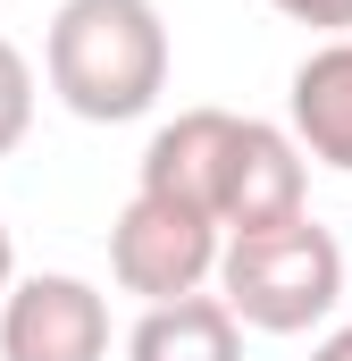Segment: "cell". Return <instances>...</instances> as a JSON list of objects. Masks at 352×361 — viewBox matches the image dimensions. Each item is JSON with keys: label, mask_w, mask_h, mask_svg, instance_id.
Listing matches in <instances>:
<instances>
[{"label": "cell", "mask_w": 352, "mask_h": 361, "mask_svg": "<svg viewBox=\"0 0 352 361\" xmlns=\"http://www.w3.org/2000/svg\"><path fill=\"white\" fill-rule=\"evenodd\" d=\"M42 76L84 126H126L168 92V25L151 0H59Z\"/></svg>", "instance_id": "cell-1"}, {"label": "cell", "mask_w": 352, "mask_h": 361, "mask_svg": "<svg viewBox=\"0 0 352 361\" xmlns=\"http://www.w3.org/2000/svg\"><path fill=\"white\" fill-rule=\"evenodd\" d=\"M218 294L244 328L260 336H302L319 328L336 302H344V244L302 210L285 227H252V235H227V261H218Z\"/></svg>", "instance_id": "cell-2"}, {"label": "cell", "mask_w": 352, "mask_h": 361, "mask_svg": "<svg viewBox=\"0 0 352 361\" xmlns=\"http://www.w3.org/2000/svg\"><path fill=\"white\" fill-rule=\"evenodd\" d=\"M218 261H227V227L184 210V202H168V193H143V185H134V202L109 227V277L126 294H143V311L201 294L218 277Z\"/></svg>", "instance_id": "cell-3"}, {"label": "cell", "mask_w": 352, "mask_h": 361, "mask_svg": "<svg viewBox=\"0 0 352 361\" xmlns=\"http://www.w3.org/2000/svg\"><path fill=\"white\" fill-rule=\"evenodd\" d=\"M0 361H109V302L68 269H34L0 302Z\"/></svg>", "instance_id": "cell-4"}, {"label": "cell", "mask_w": 352, "mask_h": 361, "mask_svg": "<svg viewBox=\"0 0 352 361\" xmlns=\"http://www.w3.org/2000/svg\"><path fill=\"white\" fill-rule=\"evenodd\" d=\"M285 118H294V143H302L319 169H344L352 177V34L344 42H319V51L294 68Z\"/></svg>", "instance_id": "cell-5"}, {"label": "cell", "mask_w": 352, "mask_h": 361, "mask_svg": "<svg viewBox=\"0 0 352 361\" xmlns=\"http://www.w3.org/2000/svg\"><path fill=\"white\" fill-rule=\"evenodd\" d=\"M126 361H244V319L227 311V294L151 302L126 336Z\"/></svg>", "instance_id": "cell-6"}, {"label": "cell", "mask_w": 352, "mask_h": 361, "mask_svg": "<svg viewBox=\"0 0 352 361\" xmlns=\"http://www.w3.org/2000/svg\"><path fill=\"white\" fill-rule=\"evenodd\" d=\"M25 126H34V68H25V51L0 34V160L25 143Z\"/></svg>", "instance_id": "cell-7"}, {"label": "cell", "mask_w": 352, "mask_h": 361, "mask_svg": "<svg viewBox=\"0 0 352 361\" xmlns=\"http://www.w3.org/2000/svg\"><path fill=\"white\" fill-rule=\"evenodd\" d=\"M277 17H294V25H319L327 42H344L352 34V0H268Z\"/></svg>", "instance_id": "cell-8"}, {"label": "cell", "mask_w": 352, "mask_h": 361, "mask_svg": "<svg viewBox=\"0 0 352 361\" xmlns=\"http://www.w3.org/2000/svg\"><path fill=\"white\" fill-rule=\"evenodd\" d=\"M8 286H17V244H8V219H0V302H8Z\"/></svg>", "instance_id": "cell-9"}, {"label": "cell", "mask_w": 352, "mask_h": 361, "mask_svg": "<svg viewBox=\"0 0 352 361\" xmlns=\"http://www.w3.org/2000/svg\"><path fill=\"white\" fill-rule=\"evenodd\" d=\"M310 361H352V328H336V336H319V353Z\"/></svg>", "instance_id": "cell-10"}]
</instances>
